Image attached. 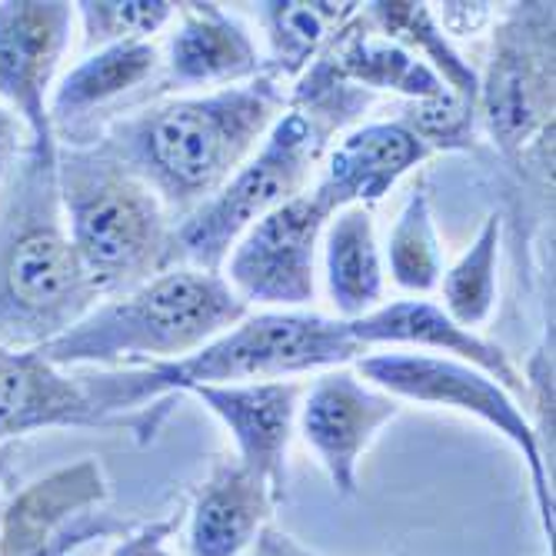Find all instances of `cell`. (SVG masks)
I'll return each instance as SVG.
<instances>
[{
    "label": "cell",
    "instance_id": "cell-1",
    "mask_svg": "<svg viewBox=\"0 0 556 556\" xmlns=\"http://www.w3.org/2000/svg\"><path fill=\"white\" fill-rule=\"evenodd\" d=\"M350 327L314 311H250L190 357L143 370H93L80 383L104 427L140 430L137 414L170 417L174 400L200 387H237L337 370L367 357Z\"/></svg>",
    "mask_w": 556,
    "mask_h": 556
},
{
    "label": "cell",
    "instance_id": "cell-2",
    "mask_svg": "<svg viewBox=\"0 0 556 556\" xmlns=\"http://www.w3.org/2000/svg\"><path fill=\"white\" fill-rule=\"evenodd\" d=\"M287 111V90L254 80L193 97H170L117 121L104 143L157 193L164 211L187 220L254 157Z\"/></svg>",
    "mask_w": 556,
    "mask_h": 556
},
{
    "label": "cell",
    "instance_id": "cell-3",
    "mask_svg": "<svg viewBox=\"0 0 556 556\" xmlns=\"http://www.w3.org/2000/svg\"><path fill=\"white\" fill-rule=\"evenodd\" d=\"M370 97L374 93L340 84L314 64L287 93L283 117L254 150V157L204 207L174 227L180 264L220 274L233 243L250 227L311 190L330 137L357 121V114L370 108Z\"/></svg>",
    "mask_w": 556,
    "mask_h": 556
},
{
    "label": "cell",
    "instance_id": "cell-4",
    "mask_svg": "<svg viewBox=\"0 0 556 556\" xmlns=\"http://www.w3.org/2000/svg\"><path fill=\"white\" fill-rule=\"evenodd\" d=\"M100 303L71 247L58 147H30L0 180V346L37 350Z\"/></svg>",
    "mask_w": 556,
    "mask_h": 556
},
{
    "label": "cell",
    "instance_id": "cell-5",
    "mask_svg": "<svg viewBox=\"0 0 556 556\" xmlns=\"http://www.w3.org/2000/svg\"><path fill=\"white\" fill-rule=\"evenodd\" d=\"M247 314L250 307L220 274L177 264L100 300L37 353L61 370H143L190 357Z\"/></svg>",
    "mask_w": 556,
    "mask_h": 556
},
{
    "label": "cell",
    "instance_id": "cell-6",
    "mask_svg": "<svg viewBox=\"0 0 556 556\" xmlns=\"http://www.w3.org/2000/svg\"><path fill=\"white\" fill-rule=\"evenodd\" d=\"M58 190L71 247L100 300L180 264L170 214L104 143H58Z\"/></svg>",
    "mask_w": 556,
    "mask_h": 556
},
{
    "label": "cell",
    "instance_id": "cell-7",
    "mask_svg": "<svg viewBox=\"0 0 556 556\" xmlns=\"http://www.w3.org/2000/svg\"><path fill=\"white\" fill-rule=\"evenodd\" d=\"M357 377H364L370 387L383 390L393 400H410V403H424V407H437V410H457L496 430L527 464L543 533L546 540H553L549 460L543 453V440L536 427L530 424L517 396H510L486 374L460 361L430 357V353H367V357L357 361Z\"/></svg>",
    "mask_w": 556,
    "mask_h": 556
},
{
    "label": "cell",
    "instance_id": "cell-8",
    "mask_svg": "<svg viewBox=\"0 0 556 556\" xmlns=\"http://www.w3.org/2000/svg\"><path fill=\"white\" fill-rule=\"evenodd\" d=\"M477 111L500 154L514 164L553 130V4H514L496 24Z\"/></svg>",
    "mask_w": 556,
    "mask_h": 556
},
{
    "label": "cell",
    "instance_id": "cell-9",
    "mask_svg": "<svg viewBox=\"0 0 556 556\" xmlns=\"http://www.w3.org/2000/svg\"><path fill=\"white\" fill-rule=\"evenodd\" d=\"M330 217V207L314 190L287 200L233 243L220 277L247 307H311L317 300V254Z\"/></svg>",
    "mask_w": 556,
    "mask_h": 556
},
{
    "label": "cell",
    "instance_id": "cell-10",
    "mask_svg": "<svg viewBox=\"0 0 556 556\" xmlns=\"http://www.w3.org/2000/svg\"><path fill=\"white\" fill-rule=\"evenodd\" d=\"M74 24V4H54V0L0 4V108L24 124L30 147L61 143L50 124V93L71 50Z\"/></svg>",
    "mask_w": 556,
    "mask_h": 556
},
{
    "label": "cell",
    "instance_id": "cell-11",
    "mask_svg": "<svg viewBox=\"0 0 556 556\" xmlns=\"http://www.w3.org/2000/svg\"><path fill=\"white\" fill-rule=\"evenodd\" d=\"M400 400L370 387L353 370H324L303 390L296 427L333 486L337 496L361 493V464L377 433L396 420Z\"/></svg>",
    "mask_w": 556,
    "mask_h": 556
},
{
    "label": "cell",
    "instance_id": "cell-12",
    "mask_svg": "<svg viewBox=\"0 0 556 556\" xmlns=\"http://www.w3.org/2000/svg\"><path fill=\"white\" fill-rule=\"evenodd\" d=\"M303 390L307 387L296 380L193 390V396L204 400V407L227 427L237 446V460L270 490L277 507L290 500L287 460Z\"/></svg>",
    "mask_w": 556,
    "mask_h": 556
},
{
    "label": "cell",
    "instance_id": "cell-13",
    "mask_svg": "<svg viewBox=\"0 0 556 556\" xmlns=\"http://www.w3.org/2000/svg\"><path fill=\"white\" fill-rule=\"evenodd\" d=\"M353 340L364 350L374 346H414V350H433L430 357L460 361L490 380H496L510 396L527 393L523 374L514 367L510 353L500 343L480 337L477 330L460 327L443 314L440 303L433 300H393L380 303V307L361 320L346 324Z\"/></svg>",
    "mask_w": 556,
    "mask_h": 556
},
{
    "label": "cell",
    "instance_id": "cell-14",
    "mask_svg": "<svg viewBox=\"0 0 556 556\" xmlns=\"http://www.w3.org/2000/svg\"><path fill=\"white\" fill-rule=\"evenodd\" d=\"M430 154L433 150L403 117L364 124L330 150L311 190L330 207V214L343 207L370 211L400 184V177H407Z\"/></svg>",
    "mask_w": 556,
    "mask_h": 556
},
{
    "label": "cell",
    "instance_id": "cell-15",
    "mask_svg": "<svg viewBox=\"0 0 556 556\" xmlns=\"http://www.w3.org/2000/svg\"><path fill=\"white\" fill-rule=\"evenodd\" d=\"M108 500L104 473L93 460L54 470L17 493L0 514V556H37L77 533L100 530L90 510Z\"/></svg>",
    "mask_w": 556,
    "mask_h": 556
},
{
    "label": "cell",
    "instance_id": "cell-16",
    "mask_svg": "<svg viewBox=\"0 0 556 556\" xmlns=\"http://www.w3.org/2000/svg\"><path fill=\"white\" fill-rule=\"evenodd\" d=\"M67 427H104L80 374L54 367L37 350L0 346V446Z\"/></svg>",
    "mask_w": 556,
    "mask_h": 556
},
{
    "label": "cell",
    "instance_id": "cell-17",
    "mask_svg": "<svg viewBox=\"0 0 556 556\" xmlns=\"http://www.w3.org/2000/svg\"><path fill=\"white\" fill-rule=\"evenodd\" d=\"M177 30L167 47V71L177 90L230 87L264 74L250 30L220 4H177Z\"/></svg>",
    "mask_w": 556,
    "mask_h": 556
},
{
    "label": "cell",
    "instance_id": "cell-18",
    "mask_svg": "<svg viewBox=\"0 0 556 556\" xmlns=\"http://www.w3.org/2000/svg\"><path fill=\"white\" fill-rule=\"evenodd\" d=\"M277 503L237 457L217 460L197 486L187 517V556H247Z\"/></svg>",
    "mask_w": 556,
    "mask_h": 556
},
{
    "label": "cell",
    "instance_id": "cell-19",
    "mask_svg": "<svg viewBox=\"0 0 556 556\" xmlns=\"http://www.w3.org/2000/svg\"><path fill=\"white\" fill-rule=\"evenodd\" d=\"M317 64L340 84L361 87L367 93L393 90L410 97L414 104L446 93V84L420 58H414L407 47H400L380 30H374L361 11L333 37V43L324 50Z\"/></svg>",
    "mask_w": 556,
    "mask_h": 556
},
{
    "label": "cell",
    "instance_id": "cell-20",
    "mask_svg": "<svg viewBox=\"0 0 556 556\" xmlns=\"http://www.w3.org/2000/svg\"><path fill=\"white\" fill-rule=\"evenodd\" d=\"M324 280L337 320L353 324L374 314L387 293V270L377 243L374 211L343 207L330 217L324 240Z\"/></svg>",
    "mask_w": 556,
    "mask_h": 556
},
{
    "label": "cell",
    "instance_id": "cell-21",
    "mask_svg": "<svg viewBox=\"0 0 556 556\" xmlns=\"http://www.w3.org/2000/svg\"><path fill=\"white\" fill-rule=\"evenodd\" d=\"M361 4H330V0H267L257 4V21L267 37L264 74L280 87L307 74L333 37L357 17Z\"/></svg>",
    "mask_w": 556,
    "mask_h": 556
},
{
    "label": "cell",
    "instance_id": "cell-22",
    "mask_svg": "<svg viewBox=\"0 0 556 556\" xmlns=\"http://www.w3.org/2000/svg\"><path fill=\"white\" fill-rule=\"evenodd\" d=\"M161 67V47L154 40H130V43H111L87 54L74 71L54 84L50 93V124L54 134L61 124H71L77 117H87L97 108H108L124 93L143 87Z\"/></svg>",
    "mask_w": 556,
    "mask_h": 556
},
{
    "label": "cell",
    "instance_id": "cell-23",
    "mask_svg": "<svg viewBox=\"0 0 556 556\" xmlns=\"http://www.w3.org/2000/svg\"><path fill=\"white\" fill-rule=\"evenodd\" d=\"M361 14L374 30H380L400 47H407L414 58H420L446 84V90L477 104L480 77L470 67V61H464L443 37L430 4H403V0H393V4H361Z\"/></svg>",
    "mask_w": 556,
    "mask_h": 556
},
{
    "label": "cell",
    "instance_id": "cell-24",
    "mask_svg": "<svg viewBox=\"0 0 556 556\" xmlns=\"http://www.w3.org/2000/svg\"><path fill=\"white\" fill-rule=\"evenodd\" d=\"M387 267H390V280L407 293L427 296L440 287L443 250H440L427 187H414L407 200H403L387 240Z\"/></svg>",
    "mask_w": 556,
    "mask_h": 556
},
{
    "label": "cell",
    "instance_id": "cell-25",
    "mask_svg": "<svg viewBox=\"0 0 556 556\" xmlns=\"http://www.w3.org/2000/svg\"><path fill=\"white\" fill-rule=\"evenodd\" d=\"M500 217L490 214L473 237V243L464 250V257L443 270L440 293H443V314L457 320L467 330H480L490 324L496 311V261H500Z\"/></svg>",
    "mask_w": 556,
    "mask_h": 556
},
{
    "label": "cell",
    "instance_id": "cell-26",
    "mask_svg": "<svg viewBox=\"0 0 556 556\" xmlns=\"http://www.w3.org/2000/svg\"><path fill=\"white\" fill-rule=\"evenodd\" d=\"M74 14L84 30V47L93 54L111 43L150 40L177 17V4L170 0H84V4H74Z\"/></svg>",
    "mask_w": 556,
    "mask_h": 556
},
{
    "label": "cell",
    "instance_id": "cell-27",
    "mask_svg": "<svg viewBox=\"0 0 556 556\" xmlns=\"http://www.w3.org/2000/svg\"><path fill=\"white\" fill-rule=\"evenodd\" d=\"M407 121L420 140L433 150H470L473 130H477V104L446 90L433 100H417L414 111H407Z\"/></svg>",
    "mask_w": 556,
    "mask_h": 556
},
{
    "label": "cell",
    "instance_id": "cell-28",
    "mask_svg": "<svg viewBox=\"0 0 556 556\" xmlns=\"http://www.w3.org/2000/svg\"><path fill=\"white\" fill-rule=\"evenodd\" d=\"M433 21L446 40L473 37L477 30L493 24V4H440V11H433Z\"/></svg>",
    "mask_w": 556,
    "mask_h": 556
},
{
    "label": "cell",
    "instance_id": "cell-29",
    "mask_svg": "<svg viewBox=\"0 0 556 556\" xmlns=\"http://www.w3.org/2000/svg\"><path fill=\"white\" fill-rule=\"evenodd\" d=\"M177 523H180V517H167L161 523H150L137 533L124 536L114 556H174L170 533L177 530Z\"/></svg>",
    "mask_w": 556,
    "mask_h": 556
},
{
    "label": "cell",
    "instance_id": "cell-30",
    "mask_svg": "<svg viewBox=\"0 0 556 556\" xmlns=\"http://www.w3.org/2000/svg\"><path fill=\"white\" fill-rule=\"evenodd\" d=\"M27 130H24V124L11 114V111H4L0 108V180H4L8 174H11V167L21 161V154L27 150Z\"/></svg>",
    "mask_w": 556,
    "mask_h": 556
},
{
    "label": "cell",
    "instance_id": "cell-31",
    "mask_svg": "<svg viewBox=\"0 0 556 556\" xmlns=\"http://www.w3.org/2000/svg\"><path fill=\"white\" fill-rule=\"evenodd\" d=\"M247 556H320V553H314L311 546H303V543H300L296 536H290L287 530L267 523V527L261 530V536L254 540V546L247 549Z\"/></svg>",
    "mask_w": 556,
    "mask_h": 556
},
{
    "label": "cell",
    "instance_id": "cell-32",
    "mask_svg": "<svg viewBox=\"0 0 556 556\" xmlns=\"http://www.w3.org/2000/svg\"><path fill=\"white\" fill-rule=\"evenodd\" d=\"M14 446H17V443H4V446H0V486H4V477H8V470H11ZM0 514H4V507H0Z\"/></svg>",
    "mask_w": 556,
    "mask_h": 556
}]
</instances>
